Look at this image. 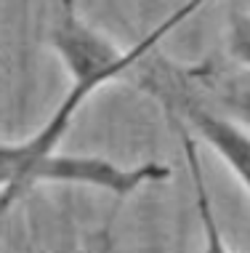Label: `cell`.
I'll list each match as a JSON object with an SVG mask.
<instances>
[{"label": "cell", "instance_id": "1", "mask_svg": "<svg viewBox=\"0 0 250 253\" xmlns=\"http://www.w3.org/2000/svg\"><path fill=\"white\" fill-rule=\"evenodd\" d=\"M48 43L59 53L72 85L64 101L56 107V112L45 120V126L27 139L32 152L40 157L56 152L59 141L70 131L80 107L99 88H104L107 83H112L123 75V70H120L123 48H117L104 32L88 22L80 13L75 0H53L51 3Z\"/></svg>", "mask_w": 250, "mask_h": 253}, {"label": "cell", "instance_id": "2", "mask_svg": "<svg viewBox=\"0 0 250 253\" xmlns=\"http://www.w3.org/2000/svg\"><path fill=\"white\" fill-rule=\"evenodd\" d=\"M171 176L165 163L146 160L139 166H120L99 155H64L51 152L40 157L24 141H0V200L8 205L27 187L37 181L53 184H80L93 187L114 197H128L146 184H160Z\"/></svg>", "mask_w": 250, "mask_h": 253}, {"label": "cell", "instance_id": "3", "mask_svg": "<svg viewBox=\"0 0 250 253\" xmlns=\"http://www.w3.org/2000/svg\"><path fill=\"white\" fill-rule=\"evenodd\" d=\"M149 93L160 99V104L168 109V118L179 120L197 141L211 144L218 157L229 166L240 184L250 195V131L242 128V123L224 115L221 109L202 101L200 93H194L189 75L176 72L168 61L149 64V70L141 75Z\"/></svg>", "mask_w": 250, "mask_h": 253}, {"label": "cell", "instance_id": "4", "mask_svg": "<svg viewBox=\"0 0 250 253\" xmlns=\"http://www.w3.org/2000/svg\"><path fill=\"white\" fill-rule=\"evenodd\" d=\"M171 123H176V133H179L181 149H184V160H186V170H189V179H192L194 208H197L200 227H202V253H234L232 245L226 243V237L221 235L218 218H215L213 200H211V192H208V179H205V170H202L197 139L179 120H171Z\"/></svg>", "mask_w": 250, "mask_h": 253}, {"label": "cell", "instance_id": "5", "mask_svg": "<svg viewBox=\"0 0 250 253\" xmlns=\"http://www.w3.org/2000/svg\"><path fill=\"white\" fill-rule=\"evenodd\" d=\"M197 80L205 85V91L215 99V109L234 118L237 123L250 126V88L240 85L234 80H215L213 75H197Z\"/></svg>", "mask_w": 250, "mask_h": 253}, {"label": "cell", "instance_id": "6", "mask_svg": "<svg viewBox=\"0 0 250 253\" xmlns=\"http://www.w3.org/2000/svg\"><path fill=\"white\" fill-rule=\"evenodd\" d=\"M226 48L237 64L250 70V11L232 13L229 19V32H226Z\"/></svg>", "mask_w": 250, "mask_h": 253}]
</instances>
